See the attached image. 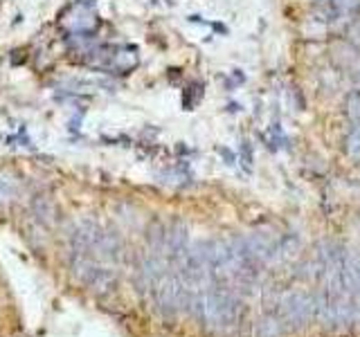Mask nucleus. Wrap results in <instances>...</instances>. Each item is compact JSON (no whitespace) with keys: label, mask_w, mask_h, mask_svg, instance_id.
<instances>
[{"label":"nucleus","mask_w":360,"mask_h":337,"mask_svg":"<svg viewBox=\"0 0 360 337\" xmlns=\"http://www.w3.org/2000/svg\"><path fill=\"white\" fill-rule=\"evenodd\" d=\"M241 299L227 290V288H207L203 292V310H200V319L205 321L210 331L225 333L232 326H237L239 317H241Z\"/></svg>","instance_id":"f257e3e1"},{"label":"nucleus","mask_w":360,"mask_h":337,"mask_svg":"<svg viewBox=\"0 0 360 337\" xmlns=\"http://www.w3.org/2000/svg\"><path fill=\"white\" fill-rule=\"evenodd\" d=\"M158 308L165 317H173L176 313L185 308L187 304V288H185V281L178 274H169L165 276L158 286Z\"/></svg>","instance_id":"f03ea898"},{"label":"nucleus","mask_w":360,"mask_h":337,"mask_svg":"<svg viewBox=\"0 0 360 337\" xmlns=\"http://www.w3.org/2000/svg\"><path fill=\"white\" fill-rule=\"evenodd\" d=\"M282 310L286 321H290L293 326H304L315 315V299L306 292H288L282 301Z\"/></svg>","instance_id":"7ed1b4c3"},{"label":"nucleus","mask_w":360,"mask_h":337,"mask_svg":"<svg viewBox=\"0 0 360 337\" xmlns=\"http://www.w3.org/2000/svg\"><path fill=\"white\" fill-rule=\"evenodd\" d=\"M243 243H245V247H248V252L255 256L259 263H268V261L277 259L279 252H282L279 241H275L272 236H268V234H264V232L248 234V236L243 238Z\"/></svg>","instance_id":"20e7f679"},{"label":"nucleus","mask_w":360,"mask_h":337,"mask_svg":"<svg viewBox=\"0 0 360 337\" xmlns=\"http://www.w3.org/2000/svg\"><path fill=\"white\" fill-rule=\"evenodd\" d=\"M167 247H169V254L173 256V259H185V254L189 252L187 247V227L180 225V223H176V225L167 232Z\"/></svg>","instance_id":"39448f33"},{"label":"nucleus","mask_w":360,"mask_h":337,"mask_svg":"<svg viewBox=\"0 0 360 337\" xmlns=\"http://www.w3.org/2000/svg\"><path fill=\"white\" fill-rule=\"evenodd\" d=\"M282 331H284V326L275 317H264L257 324V337H282Z\"/></svg>","instance_id":"423d86ee"},{"label":"nucleus","mask_w":360,"mask_h":337,"mask_svg":"<svg viewBox=\"0 0 360 337\" xmlns=\"http://www.w3.org/2000/svg\"><path fill=\"white\" fill-rule=\"evenodd\" d=\"M203 97V90H200V83H192L187 90H185L183 94V106L187 108V111H192L194 108V104Z\"/></svg>","instance_id":"0eeeda50"},{"label":"nucleus","mask_w":360,"mask_h":337,"mask_svg":"<svg viewBox=\"0 0 360 337\" xmlns=\"http://www.w3.org/2000/svg\"><path fill=\"white\" fill-rule=\"evenodd\" d=\"M347 112L354 122L360 124V90H354V92L347 97Z\"/></svg>","instance_id":"6e6552de"},{"label":"nucleus","mask_w":360,"mask_h":337,"mask_svg":"<svg viewBox=\"0 0 360 337\" xmlns=\"http://www.w3.org/2000/svg\"><path fill=\"white\" fill-rule=\"evenodd\" d=\"M347 151L351 155H360V124H356L349 131V137H347Z\"/></svg>","instance_id":"1a4fd4ad"},{"label":"nucleus","mask_w":360,"mask_h":337,"mask_svg":"<svg viewBox=\"0 0 360 337\" xmlns=\"http://www.w3.org/2000/svg\"><path fill=\"white\" fill-rule=\"evenodd\" d=\"M241 157H243V164L250 166V162H252V149H250L248 142L241 144Z\"/></svg>","instance_id":"9d476101"},{"label":"nucleus","mask_w":360,"mask_h":337,"mask_svg":"<svg viewBox=\"0 0 360 337\" xmlns=\"http://www.w3.org/2000/svg\"><path fill=\"white\" fill-rule=\"evenodd\" d=\"M221 153H223V157H225V160H227V164H234V155H232V151L221 149Z\"/></svg>","instance_id":"9b49d317"}]
</instances>
